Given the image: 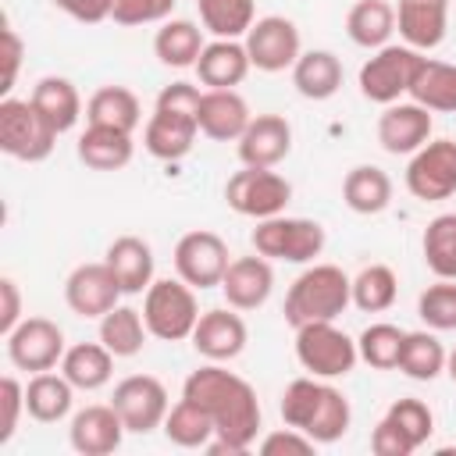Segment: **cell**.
<instances>
[{
	"label": "cell",
	"instance_id": "1",
	"mask_svg": "<svg viewBox=\"0 0 456 456\" xmlns=\"http://www.w3.org/2000/svg\"><path fill=\"white\" fill-rule=\"evenodd\" d=\"M182 395L192 399L214 424V438H210V452L221 456H239L246 452L253 442H256V431H260V403H256V392L246 378H239L235 370H224L221 363H207V367H196L185 385H182Z\"/></svg>",
	"mask_w": 456,
	"mask_h": 456
},
{
	"label": "cell",
	"instance_id": "2",
	"mask_svg": "<svg viewBox=\"0 0 456 456\" xmlns=\"http://www.w3.org/2000/svg\"><path fill=\"white\" fill-rule=\"evenodd\" d=\"M281 420L310 435L317 445H328L349 431L353 410H349V399L335 385H328V378L310 374V378L289 381V388L281 392Z\"/></svg>",
	"mask_w": 456,
	"mask_h": 456
},
{
	"label": "cell",
	"instance_id": "3",
	"mask_svg": "<svg viewBox=\"0 0 456 456\" xmlns=\"http://www.w3.org/2000/svg\"><path fill=\"white\" fill-rule=\"evenodd\" d=\"M200 100L203 93L192 82H171L160 89L142 132V142L157 160H182L192 150L200 132Z\"/></svg>",
	"mask_w": 456,
	"mask_h": 456
},
{
	"label": "cell",
	"instance_id": "4",
	"mask_svg": "<svg viewBox=\"0 0 456 456\" xmlns=\"http://www.w3.org/2000/svg\"><path fill=\"white\" fill-rule=\"evenodd\" d=\"M349 303H353V278L335 264H314L289 285L285 321L292 328L314 321H335Z\"/></svg>",
	"mask_w": 456,
	"mask_h": 456
},
{
	"label": "cell",
	"instance_id": "5",
	"mask_svg": "<svg viewBox=\"0 0 456 456\" xmlns=\"http://www.w3.org/2000/svg\"><path fill=\"white\" fill-rule=\"evenodd\" d=\"M142 321L153 338H164V342L192 338V328L200 321V303H196L192 285L182 278H157L146 289Z\"/></svg>",
	"mask_w": 456,
	"mask_h": 456
},
{
	"label": "cell",
	"instance_id": "6",
	"mask_svg": "<svg viewBox=\"0 0 456 456\" xmlns=\"http://www.w3.org/2000/svg\"><path fill=\"white\" fill-rule=\"evenodd\" d=\"M57 128L43 118V110L32 100H0V150L14 160H46L57 146Z\"/></svg>",
	"mask_w": 456,
	"mask_h": 456
},
{
	"label": "cell",
	"instance_id": "7",
	"mask_svg": "<svg viewBox=\"0 0 456 456\" xmlns=\"http://www.w3.org/2000/svg\"><path fill=\"white\" fill-rule=\"evenodd\" d=\"M253 249L267 260H285V264H306L321 256L324 249V228L310 217H264L253 228Z\"/></svg>",
	"mask_w": 456,
	"mask_h": 456
},
{
	"label": "cell",
	"instance_id": "8",
	"mask_svg": "<svg viewBox=\"0 0 456 456\" xmlns=\"http://www.w3.org/2000/svg\"><path fill=\"white\" fill-rule=\"evenodd\" d=\"M296 360L314 378H346L356 367L360 349L342 328H335V321H314L296 328Z\"/></svg>",
	"mask_w": 456,
	"mask_h": 456
},
{
	"label": "cell",
	"instance_id": "9",
	"mask_svg": "<svg viewBox=\"0 0 456 456\" xmlns=\"http://www.w3.org/2000/svg\"><path fill=\"white\" fill-rule=\"evenodd\" d=\"M431 431H435L431 406L406 395V399H395L385 410V417L370 431V449L378 456H410L431 438Z\"/></svg>",
	"mask_w": 456,
	"mask_h": 456
},
{
	"label": "cell",
	"instance_id": "10",
	"mask_svg": "<svg viewBox=\"0 0 456 456\" xmlns=\"http://www.w3.org/2000/svg\"><path fill=\"white\" fill-rule=\"evenodd\" d=\"M224 200H228V207L235 214L264 221V217H274V214H281L289 207L292 185H289L285 175H278L271 167H246L242 164V171H235L228 178Z\"/></svg>",
	"mask_w": 456,
	"mask_h": 456
},
{
	"label": "cell",
	"instance_id": "11",
	"mask_svg": "<svg viewBox=\"0 0 456 456\" xmlns=\"http://www.w3.org/2000/svg\"><path fill=\"white\" fill-rule=\"evenodd\" d=\"M420 61H424V53L413 46H392V43L381 46L360 68V93L381 107L395 103L403 93H410V82H413V71Z\"/></svg>",
	"mask_w": 456,
	"mask_h": 456
},
{
	"label": "cell",
	"instance_id": "12",
	"mask_svg": "<svg viewBox=\"0 0 456 456\" xmlns=\"http://www.w3.org/2000/svg\"><path fill=\"white\" fill-rule=\"evenodd\" d=\"M110 406L118 410V417L125 420V428L132 435H146L153 428H164L167 417V388L153 378V374H128L114 385Z\"/></svg>",
	"mask_w": 456,
	"mask_h": 456
},
{
	"label": "cell",
	"instance_id": "13",
	"mask_svg": "<svg viewBox=\"0 0 456 456\" xmlns=\"http://www.w3.org/2000/svg\"><path fill=\"white\" fill-rule=\"evenodd\" d=\"M406 189L424 200H449L456 192V142L452 139H428L406 164Z\"/></svg>",
	"mask_w": 456,
	"mask_h": 456
},
{
	"label": "cell",
	"instance_id": "14",
	"mask_svg": "<svg viewBox=\"0 0 456 456\" xmlns=\"http://www.w3.org/2000/svg\"><path fill=\"white\" fill-rule=\"evenodd\" d=\"M7 356L18 370H53L64 360V331L50 317H21V324L4 335Z\"/></svg>",
	"mask_w": 456,
	"mask_h": 456
},
{
	"label": "cell",
	"instance_id": "15",
	"mask_svg": "<svg viewBox=\"0 0 456 456\" xmlns=\"http://www.w3.org/2000/svg\"><path fill=\"white\" fill-rule=\"evenodd\" d=\"M228 242L214 232H185L175 246V271L182 281H189L192 289H214L221 285L224 271H228Z\"/></svg>",
	"mask_w": 456,
	"mask_h": 456
},
{
	"label": "cell",
	"instance_id": "16",
	"mask_svg": "<svg viewBox=\"0 0 456 456\" xmlns=\"http://www.w3.org/2000/svg\"><path fill=\"white\" fill-rule=\"evenodd\" d=\"M246 53L256 71H285L299 61V28L281 14L256 18L246 32Z\"/></svg>",
	"mask_w": 456,
	"mask_h": 456
},
{
	"label": "cell",
	"instance_id": "17",
	"mask_svg": "<svg viewBox=\"0 0 456 456\" xmlns=\"http://www.w3.org/2000/svg\"><path fill=\"white\" fill-rule=\"evenodd\" d=\"M118 296H125V292L107 260L78 264L64 281V299H68L71 314H78V317H103L107 310L118 306Z\"/></svg>",
	"mask_w": 456,
	"mask_h": 456
},
{
	"label": "cell",
	"instance_id": "18",
	"mask_svg": "<svg viewBox=\"0 0 456 456\" xmlns=\"http://www.w3.org/2000/svg\"><path fill=\"white\" fill-rule=\"evenodd\" d=\"M431 139V110L420 103H388L378 118V142L385 153H417Z\"/></svg>",
	"mask_w": 456,
	"mask_h": 456
},
{
	"label": "cell",
	"instance_id": "19",
	"mask_svg": "<svg viewBox=\"0 0 456 456\" xmlns=\"http://www.w3.org/2000/svg\"><path fill=\"white\" fill-rule=\"evenodd\" d=\"M292 150V125L281 114H256L239 135V160L246 167H274Z\"/></svg>",
	"mask_w": 456,
	"mask_h": 456
},
{
	"label": "cell",
	"instance_id": "20",
	"mask_svg": "<svg viewBox=\"0 0 456 456\" xmlns=\"http://www.w3.org/2000/svg\"><path fill=\"white\" fill-rule=\"evenodd\" d=\"M125 420L118 417V410L107 403V406H86L71 417V428H68V442L75 452L82 456H107L121 445L125 438Z\"/></svg>",
	"mask_w": 456,
	"mask_h": 456
},
{
	"label": "cell",
	"instance_id": "21",
	"mask_svg": "<svg viewBox=\"0 0 456 456\" xmlns=\"http://www.w3.org/2000/svg\"><path fill=\"white\" fill-rule=\"evenodd\" d=\"M274 289V271L267 264V256H235L221 278V292L228 299L232 310H256L267 303Z\"/></svg>",
	"mask_w": 456,
	"mask_h": 456
},
{
	"label": "cell",
	"instance_id": "22",
	"mask_svg": "<svg viewBox=\"0 0 456 456\" xmlns=\"http://www.w3.org/2000/svg\"><path fill=\"white\" fill-rule=\"evenodd\" d=\"M246 321L232 310H207L200 314L196 328H192V346L200 356L214 360V363H224V360H235L242 349H246Z\"/></svg>",
	"mask_w": 456,
	"mask_h": 456
},
{
	"label": "cell",
	"instance_id": "23",
	"mask_svg": "<svg viewBox=\"0 0 456 456\" xmlns=\"http://www.w3.org/2000/svg\"><path fill=\"white\" fill-rule=\"evenodd\" d=\"M449 4L445 0H399L395 28L413 50H435L445 39Z\"/></svg>",
	"mask_w": 456,
	"mask_h": 456
},
{
	"label": "cell",
	"instance_id": "24",
	"mask_svg": "<svg viewBox=\"0 0 456 456\" xmlns=\"http://www.w3.org/2000/svg\"><path fill=\"white\" fill-rule=\"evenodd\" d=\"M253 121L246 100L235 93V89H207L203 100H200V132L207 139H217V142H228L246 132V125Z\"/></svg>",
	"mask_w": 456,
	"mask_h": 456
},
{
	"label": "cell",
	"instance_id": "25",
	"mask_svg": "<svg viewBox=\"0 0 456 456\" xmlns=\"http://www.w3.org/2000/svg\"><path fill=\"white\" fill-rule=\"evenodd\" d=\"M121 285L125 296H139L142 289L153 285V249L146 239L139 235H118L110 246H107V256H103Z\"/></svg>",
	"mask_w": 456,
	"mask_h": 456
},
{
	"label": "cell",
	"instance_id": "26",
	"mask_svg": "<svg viewBox=\"0 0 456 456\" xmlns=\"http://www.w3.org/2000/svg\"><path fill=\"white\" fill-rule=\"evenodd\" d=\"M249 53L246 43L239 39H214L203 46L200 61H196V75L207 89H235L246 75H249Z\"/></svg>",
	"mask_w": 456,
	"mask_h": 456
},
{
	"label": "cell",
	"instance_id": "27",
	"mask_svg": "<svg viewBox=\"0 0 456 456\" xmlns=\"http://www.w3.org/2000/svg\"><path fill=\"white\" fill-rule=\"evenodd\" d=\"M114 353L103 346V342H75L64 349V360H61V374L82 388V392H96L110 381L114 374Z\"/></svg>",
	"mask_w": 456,
	"mask_h": 456
},
{
	"label": "cell",
	"instance_id": "28",
	"mask_svg": "<svg viewBox=\"0 0 456 456\" xmlns=\"http://www.w3.org/2000/svg\"><path fill=\"white\" fill-rule=\"evenodd\" d=\"M413 103L428 107V110H442V114H456V64L445 61H431L424 57L413 71L410 93Z\"/></svg>",
	"mask_w": 456,
	"mask_h": 456
},
{
	"label": "cell",
	"instance_id": "29",
	"mask_svg": "<svg viewBox=\"0 0 456 456\" xmlns=\"http://www.w3.org/2000/svg\"><path fill=\"white\" fill-rule=\"evenodd\" d=\"M292 86L306 100H328L342 89V61L331 50H306L292 64Z\"/></svg>",
	"mask_w": 456,
	"mask_h": 456
},
{
	"label": "cell",
	"instance_id": "30",
	"mask_svg": "<svg viewBox=\"0 0 456 456\" xmlns=\"http://www.w3.org/2000/svg\"><path fill=\"white\" fill-rule=\"evenodd\" d=\"M132 132L107 128V125H89L78 135V160L93 171H118L132 160Z\"/></svg>",
	"mask_w": 456,
	"mask_h": 456
},
{
	"label": "cell",
	"instance_id": "31",
	"mask_svg": "<svg viewBox=\"0 0 456 456\" xmlns=\"http://www.w3.org/2000/svg\"><path fill=\"white\" fill-rule=\"evenodd\" d=\"M71 399H75V385L64 374H50L39 370L32 374V381L25 385V410L32 420L39 424H57L71 413Z\"/></svg>",
	"mask_w": 456,
	"mask_h": 456
},
{
	"label": "cell",
	"instance_id": "32",
	"mask_svg": "<svg viewBox=\"0 0 456 456\" xmlns=\"http://www.w3.org/2000/svg\"><path fill=\"white\" fill-rule=\"evenodd\" d=\"M346 32L356 46L381 50L395 32V7L388 0H356L346 14Z\"/></svg>",
	"mask_w": 456,
	"mask_h": 456
},
{
	"label": "cell",
	"instance_id": "33",
	"mask_svg": "<svg viewBox=\"0 0 456 456\" xmlns=\"http://www.w3.org/2000/svg\"><path fill=\"white\" fill-rule=\"evenodd\" d=\"M28 100L43 110V118H46L57 132H71V128L78 125V118H82V96H78V89H75L68 78H61V75L39 78Z\"/></svg>",
	"mask_w": 456,
	"mask_h": 456
},
{
	"label": "cell",
	"instance_id": "34",
	"mask_svg": "<svg viewBox=\"0 0 456 456\" xmlns=\"http://www.w3.org/2000/svg\"><path fill=\"white\" fill-rule=\"evenodd\" d=\"M203 32L196 21H185V18H171L157 28L153 36V53L160 57V64L167 68H196L200 53H203Z\"/></svg>",
	"mask_w": 456,
	"mask_h": 456
},
{
	"label": "cell",
	"instance_id": "35",
	"mask_svg": "<svg viewBox=\"0 0 456 456\" xmlns=\"http://www.w3.org/2000/svg\"><path fill=\"white\" fill-rule=\"evenodd\" d=\"M342 200L353 214H381L392 203V178L374 164H360L346 175Z\"/></svg>",
	"mask_w": 456,
	"mask_h": 456
},
{
	"label": "cell",
	"instance_id": "36",
	"mask_svg": "<svg viewBox=\"0 0 456 456\" xmlns=\"http://www.w3.org/2000/svg\"><path fill=\"white\" fill-rule=\"evenodd\" d=\"M86 121L89 125H107V128H121V132H135V125L142 121L139 100L132 89L125 86H103L89 96L86 103Z\"/></svg>",
	"mask_w": 456,
	"mask_h": 456
},
{
	"label": "cell",
	"instance_id": "37",
	"mask_svg": "<svg viewBox=\"0 0 456 456\" xmlns=\"http://www.w3.org/2000/svg\"><path fill=\"white\" fill-rule=\"evenodd\" d=\"M146 321H142V310L135 306H114L100 317V342L114 353V356H135L142 346H146Z\"/></svg>",
	"mask_w": 456,
	"mask_h": 456
},
{
	"label": "cell",
	"instance_id": "38",
	"mask_svg": "<svg viewBox=\"0 0 456 456\" xmlns=\"http://www.w3.org/2000/svg\"><path fill=\"white\" fill-rule=\"evenodd\" d=\"M196 7H200L203 28L214 32L217 39H239L256 21L253 0H196Z\"/></svg>",
	"mask_w": 456,
	"mask_h": 456
},
{
	"label": "cell",
	"instance_id": "39",
	"mask_svg": "<svg viewBox=\"0 0 456 456\" xmlns=\"http://www.w3.org/2000/svg\"><path fill=\"white\" fill-rule=\"evenodd\" d=\"M164 435H167V442H175L182 449H207L214 438V424L192 399L182 395L164 417Z\"/></svg>",
	"mask_w": 456,
	"mask_h": 456
},
{
	"label": "cell",
	"instance_id": "40",
	"mask_svg": "<svg viewBox=\"0 0 456 456\" xmlns=\"http://www.w3.org/2000/svg\"><path fill=\"white\" fill-rule=\"evenodd\" d=\"M399 370L413 381H435L445 370V349L431 331H406L403 353H399Z\"/></svg>",
	"mask_w": 456,
	"mask_h": 456
},
{
	"label": "cell",
	"instance_id": "41",
	"mask_svg": "<svg viewBox=\"0 0 456 456\" xmlns=\"http://www.w3.org/2000/svg\"><path fill=\"white\" fill-rule=\"evenodd\" d=\"M399 292V278L388 264H367L356 278H353V303L363 314H381L395 303Z\"/></svg>",
	"mask_w": 456,
	"mask_h": 456
},
{
	"label": "cell",
	"instance_id": "42",
	"mask_svg": "<svg viewBox=\"0 0 456 456\" xmlns=\"http://www.w3.org/2000/svg\"><path fill=\"white\" fill-rule=\"evenodd\" d=\"M403 342H406V331L399 324H370L360 331L356 338V349H360V360L374 370H392L399 367V353H403Z\"/></svg>",
	"mask_w": 456,
	"mask_h": 456
},
{
	"label": "cell",
	"instance_id": "43",
	"mask_svg": "<svg viewBox=\"0 0 456 456\" xmlns=\"http://www.w3.org/2000/svg\"><path fill=\"white\" fill-rule=\"evenodd\" d=\"M424 264L438 278L456 281V214H438L424 228Z\"/></svg>",
	"mask_w": 456,
	"mask_h": 456
},
{
	"label": "cell",
	"instance_id": "44",
	"mask_svg": "<svg viewBox=\"0 0 456 456\" xmlns=\"http://www.w3.org/2000/svg\"><path fill=\"white\" fill-rule=\"evenodd\" d=\"M417 314L431 331H452L456 328V281L438 278L435 285H428L417 299Z\"/></svg>",
	"mask_w": 456,
	"mask_h": 456
},
{
	"label": "cell",
	"instance_id": "45",
	"mask_svg": "<svg viewBox=\"0 0 456 456\" xmlns=\"http://www.w3.org/2000/svg\"><path fill=\"white\" fill-rule=\"evenodd\" d=\"M178 0H114L110 18L118 25H150V21H167Z\"/></svg>",
	"mask_w": 456,
	"mask_h": 456
},
{
	"label": "cell",
	"instance_id": "46",
	"mask_svg": "<svg viewBox=\"0 0 456 456\" xmlns=\"http://www.w3.org/2000/svg\"><path fill=\"white\" fill-rule=\"evenodd\" d=\"M25 410V388L18 385V378H4L0 381V445L11 442V435L18 431V417Z\"/></svg>",
	"mask_w": 456,
	"mask_h": 456
},
{
	"label": "cell",
	"instance_id": "47",
	"mask_svg": "<svg viewBox=\"0 0 456 456\" xmlns=\"http://www.w3.org/2000/svg\"><path fill=\"white\" fill-rule=\"evenodd\" d=\"M314 438L310 435H303L299 428H285V431H271L264 442H260V452L264 456H285V452H292V456H306V452H314Z\"/></svg>",
	"mask_w": 456,
	"mask_h": 456
},
{
	"label": "cell",
	"instance_id": "48",
	"mask_svg": "<svg viewBox=\"0 0 456 456\" xmlns=\"http://www.w3.org/2000/svg\"><path fill=\"white\" fill-rule=\"evenodd\" d=\"M21 324V292L14 278H0V331L11 335Z\"/></svg>",
	"mask_w": 456,
	"mask_h": 456
},
{
	"label": "cell",
	"instance_id": "49",
	"mask_svg": "<svg viewBox=\"0 0 456 456\" xmlns=\"http://www.w3.org/2000/svg\"><path fill=\"white\" fill-rule=\"evenodd\" d=\"M68 18L75 21H86V25H96L103 18H110V7L114 0H53Z\"/></svg>",
	"mask_w": 456,
	"mask_h": 456
},
{
	"label": "cell",
	"instance_id": "50",
	"mask_svg": "<svg viewBox=\"0 0 456 456\" xmlns=\"http://www.w3.org/2000/svg\"><path fill=\"white\" fill-rule=\"evenodd\" d=\"M21 39H18V32L11 28V25H4V57H7V71H4V93L14 86V78H18V68H21Z\"/></svg>",
	"mask_w": 456,
	"mask_h": 456
},
{
	"label": "cell",
	"instance_id": "51",
	"mask_svg": "<svg viewBox=\"0 0 456 456\" xmlns=\"http://www.w3.org/2000/svg\"><path fill=\"white\" fill-rule=\"evenodd\" d=\"M445 374L452 378V385H456V349L452 353H445Z\"/></svg>",
	"mask_w": 456,
	"mask_h": 456
},
{
	"label": "cell",
	"instance_id": "52",
	"mask_svg": "<svg viewBox=\"0 0 456 456\" xmlns=\"http://www.w3.org/2000/svg\"><path fill=\"white\" fill-rule=\"evenodd\" d=\"M445 4H449V0H445Z\"/></svg>",
	"mask_w": 456,
	"mask_h": 456
}]
</instances>
